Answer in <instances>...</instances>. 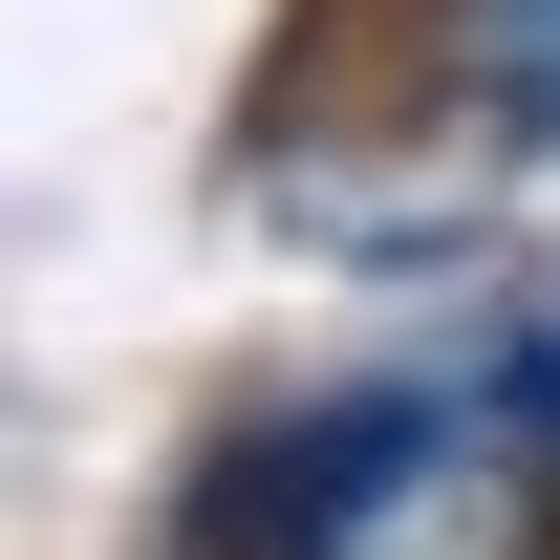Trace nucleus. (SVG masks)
Returning <instances> with one entry per match:
<instances>
[{"instance_id": "nucleus-3", "label": "nucleus", "mask_w": 560, "mask_h": 560, "mask_svg": "<svg viewBox=\"0 0 560 560\" xmlns=\"http://www.w3.org/2000/svg\"><path fill=\"white\" fill-rule=\"evenodd\" d=\"M495 410H517V431L560 453V324H517V346H495Z\"/></svg>"}, {"instance_id": "nucleus-1", "label": "nucleus", "mask_w": 560, "mask_h": 560, "mask_svg": "<svg viewBox=\"0 0 560 560\" xmlns=\"http://www.w3.org/2000/svg\"><path fill=\"white\" fill-rule=\"evenodd\" d=\"M560 453L495 388H346L215 475V560H539Z\"/></svg>"}, {"instance_id": "nucleus-2", "label": "nucleus", "mask_w": 560, "mask_h": 560, "mask_svg": "<svg viewBox=\"0 0 560 560\" xmlns=\"http://www.w3.org/2000/svg\"><path fill=\"white\" fill-rule=\"evenodd\" d=\"M431 108L517 173H560V0H431Z\"/></svg>"}]
</instances>
